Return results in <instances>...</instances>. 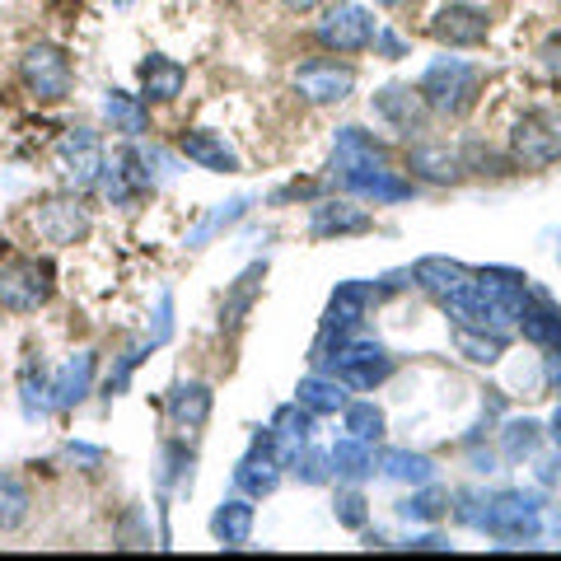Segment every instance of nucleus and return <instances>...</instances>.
<instances>
[{
    "mask_svg": "<svg viewBox=\"0 0 561 561\" xmlns=\"http://www.w3.org/2000/svg\"><path fill=\"white\" fill-rule=\"evenodd\" d=\"M459 519L505 542H534L542 529V501L524 496V491H501V496H482V491H463L459 496Z\"/></svg>",
    "mask_w": 561,
    "mask_h": 561,
    "instance_id": "obj_1",
    "label": "nucleus"
},
{
    "mask_svg": "<svg viewBox=\"0 0 561 561\" xmlns=\"http://www.w3.org/2000/svg\"><path fill=\"white\" fill-rule=\"evenodd\" d=\"M416 90H421V99H426L431 113L463 117L482 94V66H472L463 57H440V61L426 66V76H421Z\"/></svg>",
    "mask_w": 561,
    "mask_h": 561,
    "instance_id": "obj_2",
    "label": "nucleus"
},
{
    "mask_svg": "<svg viewBox=\"0 0 561 561\" xmlns=\"http://www.w3.org/2000/svg\"><path fill=\"white\" fill-rule=\"evenodd\" d=\"M51 290H57V272L47 257H10L0 267V313H38Z\"/></svg>",
    "mask_w": 561,
    "mask_h": 561,
    "instance_id": "obj_3",
    "label": "nucleus"
},
{
    "mask_svg": "<svg viewBox=\"0 0 561 561\" xmlns=\"http://www.w3.org/2000/svg\"><path fill=\"white\" fill-rule=\"evenodd\" d=\"M20 80L38 103H61L70 94V84H76V66H70L66 47L33 43V47H24V57H20Z\"/></svg>",
    "mask_w": 561,
    "mask_h": 561,
    "instance_id": "obj_4",
    "label": "nucleus"
},
{
    "mask_svg": "<svg viewBox=\"0 0 561 561\" xmlns=\"http://www.w3.org/2000/svg\"><path fill=\"white\" fill-rule=\"evenodd\" d=\"M511 154L519 169H548L561 160V113L557 108H534L515 122L511 131Z\"/></svg>",
    "mask_w": 561,
    "mask_h": 561,
    "instance_id": "obj_5",
    "label": "nucleus"
},
{
    "mask_svg": "<svg viewBox=\"0 0 561 561\" xmlns=\"http://www.w3.org/2000/svg\"><path fill=\"white\" fill-rule=\"evenodd\" d=\"M375 33H379V24H375L370 10L351 5V0H337V5L323 10L313 38H319V47H328V51H365L375 43Z\"/></svg>",
    "mask_w": 561,
    "mask_h": 561,
    "instance_id": "obj_6",
    "label": "nucleus"
},
{
    "mask_svg": "<svg viewBox=\"0 0 561 561\" xmlns=\"http://www.w3.org/2000/svg\"><path fill=\"white\" fill-rule=\"evenodd\" d=\"M33 234L51 249H70V243H84L90 239V210H84L76 197H47L38 202V210L28 216Z\"/></svg>",
    "mask_w": 561,
    "mask_h": 561,
    "instance_id": "obj_7",
    "label": "nucleus"
},
{
    "mask_svg": "<svg viewBox=\"0 0 561 561\" xmlns=\"http://www.w3.org/2000/svg\"><path fill=\"white\" fill-rule=\"evenodd\" d=\"M375 305H379V286H375V280H342V286L332 290L328 309H323V332H328V337H351Z\"/></svg>",
    "mask_w": 561,
    "mask_h": 561,
    "instance_id": "obj_8",
    "label": "nucleus"
},
{
    "mask_svg": "<svg viewBox=\"0 0 561 561\" xmlns=\"http://www.w3.org/2000/svg\"><path fill=\"white\" fill-rule=\"evenodd\" d=\"M332 183H337L342 192H351V197L360 202H408L412 197V179H402V173L393 164H365V169H346V173H332Z\"/></svg>",
    "mask_w": 561,
    "mask_h": 561,
    "instance_id": "obj_9",
    "label": "nucleus"
},
{
    "mask_svg": "<svg viewBox=\"0 0 561 561\" xmlns=\"http://www.w3.org/2000/svg\"><path fill=\"white\" fill-rule=\"evenodd\" d=\"M103 160H108V154H103V140L90 127H70L57 140V164L76 187H94L99 173H103Z\"/></svg>",
    "mask_w": 561,
    "mask_h": 561,
    "instance_id": "obj_10",
    "label": "nucleus"
},
{
    "mask_svg": "<svg viewBox=\"0 0 561 561\" xmlns=\"http://www.w3.org/2000/svg\"><path fill=\"white\" fill-rule=\"evenodd\" d=\"M280 454H276V440H272V431H257L253 435V449L239 459L234 468V486L243 491V496H272V491L280 486Z\"/></svg>",
    "mask_w": 561,
    "mask_h": 561,
    "instance_id": "obj_11",
    "label": "nucleus"
},
{
    "mask_svg": "<svg viewBox=\"0 0 561 561\" xmlns=\"http://www.w3.org/2000/svg\"><path fill=\"white\" fill-rule=\"evenodd\" d=\"M351 90H356V70H351V66H337V61H305L300 70H295V94H300L305 103H319V108L351 99Z\"/></svg>",
    "mask_w": 561,
    "mask_h": 561,
    "instance_id": "obj_12",
    "label": "nucleus"
},
{
    "mask_svg": "<svg viewBox=\"0 0 561 561\" xmlns=\"http://www.w3.org/2000/svg\"><path fill=\"white\" fill-rule=\"evenodd\" d=\"M375 117L383 122V127H393L398 136H412L426 127V99H421V90H412V84H383V90L375 94Z\"/></svg>",
    "mask_w": 561,
    "mask_h": 561,
    "instance_id": "obj_13",
    "label": "nucleus"
},
{
    "mask_svg": "<svg viewBox=\"0 0 561 561\" xmlns=\"http://www.w3.org/2000/svg\"><path fill=\"white\" fill-rule=\"evenodd\" d=\"M431 38L440 47H478L486 43V10L468 5V0H454L431 20Z\"/></svg>",
    "mask_w": 561,
    "mask_h": 561,
    "instance_id": "obj_14",
    "label": "nucleus"
},
{
    "mask_svg": "<svg viewBox=\"0 0 561 561\" xmlns=\"http://www.w3.org/2000/svg\"><path fill=\"white\" fill-rule=\"evenodd\" d=\"M179 150H183V160H192L197 169H210V173H239V150H234L220 131L192 127V131L179 136Z\"/></svg>",
    "mask_w": 561,
    "mask_h": 561,
    "instance_id": "obj_15",
    "label": "nucleus"
},
{
    "mask_svg": "<svg viewBox=\"0 0 561 561\" xmlns=\"http://www.w3.org/2000/svg\"><path fill=\"white\" fill-rule=\"evenodd\" d=\"M370 210L356 202H313L309 216V234L313 239H346V234H365L370 230Z\"/></svg>",
    "mask_w": 561,
    "mask_h": 561,
    "instance_id": "obj_16",
    "label": "nucleus"
},
{
    "mask_svg": "<svg viewBox=\"0 0 561 561\" xmlns=\"http://www.w3.org/2000/svg\"><path fill=\"white\" fill-rule=\"evenodd\" d=\"M94 370H99V356L94 351H80V356H70L57 375H51V408H76V402L90 398L94 389Z\"/></svg>",
    "mask_w": 561,
    "mask_h": 561,
    "instance_id": "obj_17",
    "label": "nucleus"
},
{
    "mask_svg": "<svg viewBox=\"0 0 561 561\" xmlns=\"http://www.w3.org/2000/svg\"><path fill=\"white\" fill-rule=\"evenodd\" d=\"M272 440H276V454H280V463L290 468V459L309 445V435H313V412L305 408V402H286V408H276L272 416Z\"/></svg>",
    "mask_w": 561,
    "mask_h": 561,
    "instance_id": "obj_18",
    "label": "nucleus"
},
{
    "mask_svg": "<svg viewBox=\"0 0 561 561\" xmlns=\"http://www.w3.org/2000/svg\"><path fill=\"white\" fill-rule=\"evenodd\" d=\"M183 84H187V66H183V61L164 57V51H150V57L140 61V90H146L140 99L169 103V99L183 94Z\"/></svg>",
    "mask_w": 561,
    "mask_h": 561,
    "instance_id": "obj_19",
    "label": "nucleus"
},
{
    "mask_svg": "<svg viewBox=\"0 0 561 561\" xmlns=\"http://www.w3.org/2000/svg\"><path fill=\"white\" fill-rule=\"evenodd\" d=\"M253 524H257V511H253V496H230L216 505L210 515V534H216L220 548H243L253 538Z\"/></svg>",
    "mask_w": 561,
    "mask_h": 561,
    "instance_id": "obj_20",
    "label": "nucleus"
},
{
    "mask_svg": "<svg viewBox=\"0 0 561 561\" xmlns=\"http://www.w3.org/2000/svg\"><path fill=\"white\" fill-rule=\"evenodd\" d=\"M210 389L206 383H179V389L169 393V421H173V431H183V435H192V431H202L206 426V416H210Z\"/></svg>",
    "mask_w": 561,
    "mask_h": 561,
    "instance_id": "obj_21",
    "label": "nucleus"
},
{
    "mask_svg": "<svg viewBox=\"0 0 561 561\" xmlns=\"http://www.w3.org/2000/svg\"><path fill=\"white\" fill-rule=\"evenodd\" d=\"M412 280H416L421 290H431L435 300H445V295L468 286L472 272L463 267V262H454V257H421L416 267H412Z\"/></svg>",
    "mask_w": 561,
    "mask_h": 561,
    "instance_id": "obj_22",
    "label": "nucleus"
},
{
    "mask_svg": "<svg viewBox=\"0 0 561 561\" xmlns=\"http://www.w3.org/2000/svg\"><path fill=\"white\" fill-rule=\"evenodd\" d=\"M408 169L426 183H459L463 179V154L449 150V146H416Z\"/></svg>",
    "mask_w": 561,
    "mask_h": 561,
    "instance_id": "obj_23",
    "label": "nucleus"
},
{
    "mask_svg": "<svg viewBox=\"0 0 561 561\" xmlns=\"http://www.w3.org/2000/svg\"><path fill=\"white\" fill-rule=\"evenodd\" d=\"M295 402H305L313 416H332V412H342V408H346V383H342L337 375L319 370V375L300 379V389H295Z\"/></svg>",
    "mask_w": 561,
    "mask_h": 561,
    "instance_id": "obj_24",
    "label": "nucleus"
},
{
    "mask_svg": "<svg viewBox=\"0 0 561 561\" xmlns=\"http://www.w3.org/2000/svg\"><path fill=\"white\" fill-rule=\"evenodd\" d=\"M375 468L383 472L389 482H402V486H426L435 482V463L426 459V454H412V449H383Z\"/></svg>",
    "mask_w": 561,
    "mask_h": 561,
    "instance_id": "obj_25",
    "label": "nucleus"
},
{
    "mask_svg": "<svg viewBox=\"0 0 561 561\" xmlns=\"http://www.w3.org/2000/svg\"><path fill=\"white\" fill-rule=\"evenodd\" d=\"M328 459H332V478L360 482V478H370L375 472V445L356 440V435H342V440L328 449Z\"/></svg>",
    "mask_w": 561,
    "mask_h": 561,
    "instance_id": "obj_26",
    "label": "nucleus"
},
{
    "mask_svg": "<svg viewBox=\"0 0 561 561\" xmlns=\"http://www.w3.org/2000/svg\"><path fill=\"white\" fill-rule=\"evenodd\" d=\"M103 117L113 122V131L122 136H140L150 127V108L140 94H127V90H108L103 94Z\"/></svg>",
    "mask_w": 561,
    "mask_h": 561,
    "instance_id": "obj_27",
    "label": "nucleus"
},
{
    "mask_svg": "<svg viewBox=\"0 0 561 561\" xmlns=\"http://www.w3.org/2000/svg\"><path fill=\"white\" fill-rule=\"evenodd\" d=\"M262 276H267V262H253V267L230 286V295H225V305H220V323L225 328H239L243 323V313L253 309L257 290H262Z\"/></svg>",
    "mask_w": 561,
    "mask_h": 561,
    "instance_id": "obj_28",
    "label": "nucleus"
},
{
    "mask_svg": "<svg viewBox=\"0 0 561 561\" xmlns=\"http://www.w3.org/2000/svg\"><path fill=\"white\" fill-rule=\"evenodd\" d=\"M519 328H524V337H529L534 346H552L557 342V332H561V309L548 300V295H538L534 305H524L519 309V319H515Z\"/></svg>",
    "mask_w": 561,
    "mask_h": 561,
    "instance_id": "obj_29",
    "label": "nucleus"
},
{
    "mask_svg": "<svg viewBox=\"0 0 561 561\" xmlns=\"http://www.w3.org/2000/svg\"><path fill=\"white\" fill-rule=\"evenodd\" d=\"M454 346H459V356H468L472 365H496L505 356L501 332H482V328H454Z\"/></svg>",
    "mask_w": 561,
    "mask_h": 561,
    "instance_id": "obj_30",
    "label": "nucleus"
},
{
    "mask_svg": "<svg viewBox=\"0 0 561 561\" xmlns=\"http://www.w3.org/2000/svg\"><path fill=\"white\" fill-rule=\"evenodd\" d=\"M33 511V496L20 478H10V472H0V534H14L20 524L28 519Z\"/></svg>",
    "mask_w": 561,
    "mask_h": 561,
    "instance_id": "obj_31",
    "label": "nucleus"
},
{
    "mask_svg": "<svg viewBox=\"0 0 561 561\" xmlns=\"http://www.w3.org/2000/svg\"><path fill=\"white\" fill-rule=\"evenodd\" d=\"M538 445H542V426L538 421H505V431H501V454L511 463H524V459H534L538 454Z\"/></svg>",
    "mask_w": 561,
    "mask_h": 561,
    "instance_id": "obj_32",
    "label": "nucleus"
},
{
    "mask_svg": "<svg viewBox=\"0 0 561 561\" xmlns=\"http://www.w3.org/2000/svg\"><path fill=\"white\" fill-rule=\"evenodd\" d=\"M449 511V491H440V486H416L412 491V496H402L398 501V515L402 519H416V524H435V519H440Z\"/></svg>",
    "mask_w": 561,
    "mask_h": 561,
    "instance_id": "obj_33",
    "label": "nucleus"
},
{
    "mask_svg": "<svg viewBox=\"0 0 561 561\" xmlns=\"http://www.w3.org/2000/svg\"><path fill=\"white\" fill-rule=\"evenodd\" d=\"M342 421H346V435H356V440H365V445L383 440V412L375 408V402H346Z\"/></svg>",
    "mask_w": 561,
    "mask_h": 561,
    "instance_id": "obj_34",
    "label": "nucleus"
},
{
    "mask_svg": "<svg viewBox=\"0 0 561 561\" xmlns=\"http://www.w3.org/2000/svg\"><path fill=\"white\" fill-rule=\"evenodd\" d=\"M243 210H249V197H234V202H225L220 210H210V216H206V220L197 225V230H192V239H187V243H192V249H202V243H206L210 234L230 230V225H234V220L243 216Z\"/></svg>",
    "mask_w": 561,
    "mask_h": 561,
    "instance_id": "obj_35",
    "label": "nucleus"
},
{
    "mask_svg": "<svg viewBox=\"0 0 561 561\" xmlns=\"http://www.w3.org/2000/svg\"><path fill=\"white\" fill-rule=\"evenodd\" d=\"M150 351H154V342H140V346H131V351H122V360L113 365V375L103 379V393H108V398L127 393V383H131V370H136V365L150 356Z\"/></svg>",
    "mask_w": 561,
    "mask_h": 561,
    "instance_id": "obj_36",
    "label": "nucleus"
},
{
    "mask_svg": "<svg viewBox=\"0 0 561 561\" xmlns=\"http://www.w3.org/2000/svg\"><path fill=\"white\" fill-rule=\"evenodd\" d=\"M290 468H295V478H300L305 486H323V482L332 478V459H328V454H313V449L295 454Z\"/></svg>",
    "mask_w": 561,
    "mask_h": 561,
    "instance_id": "obj_37",
    "label": "nucleus"
},
{
    "mask_svg": "<svg viewBox=\"0 0 561 561\" xmlns=\"http://www.w3.org/2000/svg\"><path fill=\"white\" fill-rule=\"evenodd\" d=\"M332 515H337L342 529H365V524H370V511H365L360 491H342L337 505H332Z\"/></svg>",
    "mask_w": 561,
    "mask_h": 561,
    "instance_id": "obj_38",
    "label": "nucleus"
},
{
    "mask_svg": "<svg viewBox=\"0 0 561 561\" xmlns=\"http://www.w3.org/2000/svg\"><path fill=\"white\" fill-rule=\"evenodd\" d=\"M169 332H173V295L164 290V295H160V313H154V332H150V342H154V346L169 342Z\"/></svg>",
    "mask_w": 561,
    "mask_h": 561,
    "instance_id": "obj_39",
    "label": "nucleus"
},
{
    "mask_svg": "<svg viewBox=\"0 0 561 561\" xmlns=\"http://www.w3.org/2000/svg\"><path fill=\"white\" fill-rule=\"evenodd\" d=\"M370 47L379 51V57H389V61H398V57H408V43H402V38H398V33H389V28H379Z\"/></svg>",
    "mask_w": 561,
    "mask_h": 561,
    "instance_id": "obj_40",
    "label": "nucleus"
},
{
    "mask_svg": "<svg viewBox=\"0 0 561 561\" xmlns=\"http://www.w3.org/2000/svg\"><path fill=\"white\" fill-rule=\"evenodd\" d=\"M538 486H561V449L538 459Z\"/></svg>",
    "mask_w": 561,
    "mask_h": 561,
    "instance_id": "obj_41",
    "label": "nucleus"
},
{
    "mask_svg": "<svg viewBox=\"0 0 561 561\" xmlns=\"http://www.w3.org/2000/svg\"><path fill=\"white\" fill-rule=\"evenodd\" d=\"M538 57H542V66H548L552 76H561V28H557V33H548V38H542Z\"/></svg>",
    "mask_w": 561,
    "mask_h": 561,
    "instance_id": "obj_42",
    "label": "nucleus"
},
{
    "mask_svg": "<svg viewBox=\"0 0 561 561\" xmlns=\"http://www.w3.org/2000/svg\"><path fill=\"white\" fill-rule=\"evenodd\" d=\"M66 454L70 459H80V463H103V449H90V445H70Z\"/></svg>",
    "mask_w": 561,
    "mask_h": 561,
    "instance_id": "obj_43",
    "label": "nucleus"
},
{
    "mask_svg": "<svg viewBox=\"0 0 561 561\" xmlns=\"http://www.w3.org/2000/svg\"><path fill=\"white\" fill-rule=\"evenodd\" d=\"M280 5H286L290 14H309V10H319L323 0H280Z\"/></svg>",
    "mask_w": 561,
    "mask_h": 561,
    "instance_id": "obj_44",
    "label": "nucleus"
},
{
    "mask_svg": "<svg viewBox=\"0 0 561 561\" xmlns=\"http://www.w3.org/2000/svg\"><path fill=\"white\" fill-rule=\"evenodd\" d=\"M552 440H557V449H561V408H557V416H552Z\"/></svg>",
    "mask_w": 561,
    "mask_h": 561,
    "instance_id": "obj_45",
    "label": "nucleus"
},
{
    "mask_svg": "<svg viewBox=\"0 0 561 561\" xmlns=\"http://www.w3.org/2000/svg\"><path fill=\"white\" fill-rule=\"evenodd\" d=\"M375 5H383V10H402V5H412V0H375Z\"/></svg>",
    "mask_w": 561,
    "mask_h": 561,
    "instance_id": "obj_46",
    "label": "nucleus"
},
{
    "mask_svg": "<svg viewBox=\"0 0 561 561\" xmlns=\"http://www.w3.org/2000/svg\"><path fill=\"white\" fill-rule=\"evenodd\" d=\"M113 5H117V10H127V5H131V0H113Z\"/></svg>",
    "mask_w": 561,
    "mask_h": 561,
    "instance_id": "obj_47",
    "label": "nucleus"
}]
</instances>
